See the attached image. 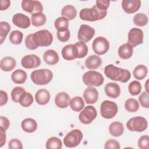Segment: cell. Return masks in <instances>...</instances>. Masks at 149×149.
<instances>
[{
    "label": "cell",
    "instance_id": "cell-1",
    "mask_svg": "<svg viewBox=\"0 0 149 149\" xmlns=\"http://www.w3.org/2000/svg\"><path fill=\"white\" fill-rule=\"evenodd\" d=\"M104 73L109 79L123 83L128 81L131 77V73L128 70L116 67L113 65L106 66L104 68Z\"/></svg>",
    "mask_w": 149,
    "mask_h": 149
},
{
    "label": "cell",
    "instance_id": "cell-2",
    "mask_svg": "<svg viewBox=\"0 0 149 149\" xmlns=\"http://www.w3.org/2000/svg\"><path fill=\"white\" fill-rule=\"evenodd\" d=\"M107 14V10H102L95 5L91 8H83L79 13L80 18L82 20L95 22L103 19Z\"/></svg>",
    "mask_w": 149,
    "mask_h": 149
},
{
    "label": "cell",
    "instance_id": "cell-3",
    "mask_svg": "<svg viewBox=\"0 0 149 149\" xmlns=\"http://www.w3.org/2000/svg\"><path fill=\"white\" fill-rule=\"evenodd\" d=\"M32 40L34 45L37 48L38 47H48L52 42L53 36L49 31L44 29L32 34Z\"/></svg>",
    "mask_w": 149,
    "mask_h": 149
},
{
    "label": "cell",
    "instance_id": "cell-4",
    "mask_svg": "<svg viewBox=\"0 0 149 149\" xmlns=\"http://www.w3.org/2000/svg\"><path fill=\"white\" fill-rule=\"evenodd\" d=\"M32 81L37 85H45L48 84L52 79V72L47 69L35 70L31 73Z\"/></svg>",
    "mask_w": 149,
    "mask_h": 149
},
{
    "label": "cell",
    "instance_id": "cell-5",
    "mask_svg": "<svg viewBox=\"0 0 149 149\" xmlns=\"http://www.w3.org/2000/svg\"><path fill=\"white\" fill-rule=\"evenodd\" d=\"M82 79L83 83L87 86L98 87L101 86L104 81L101 73L95 70H89L84 73Z\"/></svg>",
    "mask_w": 149,
    "mask_h": 149
},
{
    "label": "cell",
    "instance_id": "cell-6",
    "mask_svg": "<svg viewBox=\"0 0 149 149\" xmlns=\"http://www.w3.org/2000/svg\"><path fill=\"white\" fill-rule=\"evenodd\" d=\"M117 104L109 100L104 101L100 106L101 115L105 119H112L118 113Z\"/></svg>",
    "mask_w": 149,
    "mask_h": 149
},
{
    "label": "cell",
    "instance_id": "cell-7",
    "mask_svg": "<svg viewBox=\"0 0 149 149\" xmlns=\"http://www.w3.org/2000/svg\"><path fill=\"white\" fill-rule=\"evenodd\" d=\"M83 139V133L79 129H73L69 132L63 139V144L69 148L79 145Z\"/></svg>",
    "mask_w": 149,
    "mask_h": 149
},
{
    "label": "cell",
    "instance_id": "cell-8",
    "mask_svg": "<svg viewBox=\"0 0 149 149\" xmlns=\"http://www.w3.org/2000/svg\"><path fill=\"white\" fill-rule=\"evenodd\" d=\"M126 127L132 132H141L147 129V121L142 116L133 117L127 121Z\"/></svg>",
    "mask_w": 149,
    "mask_h": 149
},
{
    "label": "cell",
    "instance_id": "cell-9",
    "mask_svg": "<svg viewBox=\"0 0 149 149\" xmlns=\"http://www.w3.org/2000/svg\"><path fill=\"white\" fill-rule=\"evenodd\" d=\"M92 48L96 54L98 55H104L109 50V42L105 37L100 36L94 40L92 43Z\"/></svg>",
    "mask_w": 149,
    "mask_h": 149
},
{
    "label": "cell",
    "instance_id": "cell-10",
    "mask_svg": "<svg viewBox=\"0 0 149 149\" xmlns=\"http://www.w3.org/2000/svg\"><path fill=\"white\" fill-rule=\"evenodd\" d=\"M97 112L96 109L91 106H86L84 109L80 113L79 119L81 123L88 125L91 123L97 117Z\"/></svg>",
    "mask_w": 149,
    "mask_h": 149
},
{
    "label": "cell",
    "instance_id": "cell-11",
    "mask_svg": "<svg viewBox=\"0 0 149 149\" xmlns=\"http://www.w3.org/2000/svg\"><path fill=\"white\" fill-rule=\"evenodd\" d=\"M143 32L139 28H132L128 33L127 42L133 47H135L143 42Z\"/></svg>",
    "mask_w": 149,
    "mask_h": 149
},
{
    "label": "cell",
    "instance_id": "cell-12",
    "mask_svg": "<svg viewBox=\"0 0 149 149\" xmlns=\"http://www.w3.org/2000/svg\"><path fill=\"white\" fill-rule=\"evenodd\" d=\"M95 30L87 24H81L78 31L77 38L80 41L87 42L90 41L95 35Z\"/></svg>",
    "mask_w": 149,
    "mask_h": 149
},
{
    "label": "cell",
    "instance_id": "cell-13",
    "mask_svg": "<svg viewBox=\"0 0 149 149\" xmlns=\"http://www.w3.org/2000/svg\"><path fill=\"white\" fill-rule=\"evenodd\" d=\"M21 5L22 9L24 11L30 13L31 15L35 13L42 12L43 11V6L38 1H22Z\"/></svg>",
    "mask_w": 149,
    "mask_h": 149
},
{
    "label": "cell",
    "instance_id": "cell-14",
    "mask_svg": "<svg viewBox=\"0 0 149 149\" xmlns=\"http://www.w3.org/2000/svg\"><path fill=\"white\" fill-rule=\"evenodd\" d=\"M41 64L40 58L34 55L30 54L24 56L21 60L22 66L27 69H34L38 67Z\"/></svg>",
    "mask_w": 149,
    "mask_h": 149
},
{
    "label": "cell",
    "instance_id": "cell-15",
    "mask_svg": "<svg viewBox=\"0 0 149 149\" xmlns=\"http://www.w3.org/2000/svg\"><path fill=\"white\" fill-rule=\"evenodd\" d=\"M62 56L66 61H72L78 58V51L76 45L74 44H68L62 49Z\"/></svg>",
    "mask_w": 149,
    "mask_h": 149
},
{
    "label": "cell",
    "instance_id": "cell-16",
    "mask_svg": "<svg viewBox=\"0 0 149 149\" xmlns=\"http://www.w3.org/2000/svg\"><path fill=\"white\" fill-rule=\"evenodd\" d=\"M12 22L16 26L21 29H27L30 26V20L29 17L21 13H17L13 15Z\"/></svg>",
    "mask_w": 149,
    "mask_h": 149
},
{
    "label": "cell",
    "instance_id": "cell-17",
    "mask_svg": "<svg viewBox=\"0 0 149 149\" xmlns=\"http://www.w3.org/2000/svg\"><path fill=\"white\" fill-rule=\"evenodd\" d=\"M141 6L139 0H123L122 1V7L123 10L129 14L137 12Z\"/></svg>",
    "mask_w": 149,
    "mask_h": 149
},
{
    "label": "cell",
    "instance_id": "cell-18",
    "mask_svg": "<svg viewBox=\"0 0 149 149\" xmlns=\"http://www.w3.org/2000/svg\"><path fill=\"white\" fill-rule=\"evenodd\" d=\"M83 98L87 104H93L98 99V92L95 88L90 86L84 90Z\"/></svg>",
    "mask_w": 149,
    "mask_h": 149
},
{
    "label": "cell",
    "instance_id": "cell-19",
    "mask_svg": "<svg viewBox=\"0 0 149 149\" xmlns=\"http://www.w3.org/2000/svg\"><path fill=\"white\" fill-rule=\"evenodd\" d=\"M105 92L108 97L112 98H116L120 95V88L117 83L110 82L105 85Z\"/></svg>",
    "mask_w": 149,
    "mask_h": 149
},
{
    "label": "cell",
    "instance_id": "cell-20",
    "mask_svg": "<svg viewBox=\"0 0 149 149\" xmlns=\"http://www.w3.org/2000/svg\"><path fill=\"white\" fill-rule=\"evenodd\" d=\"M70 97L65 92L58 93L55 97V103L60 108H67L70 103Z\"/></svg>",
    "mask_w": 149,
    "mask_h": 149
},
{
    "label": "cell",
    "instance_id": "cell-21",
    "mask_svg": "<svg viewBox=\"0 0 149 149\" xmlns=\"http://www.w3.org/2000/svg\"><path fill=\"white\" fill-rule=\"evenodd\" d=\"M102 64L101 58L97 55H92L89 56L85 61L86 67L90 70L98 69Z\"/></svg>",
    "mask_w": 149,
    "mask_h": 149
},
{
    "label": "cell",
    "instance_id": "cell-22",
    "mask_svg": "<svg viewBox=\"0 0 149 149\" xmlns=\"http://www.w3.org/2000/svg\"><path fill=\"white\" fill-rule=\"evenodd\" d=\"M16 65V61L15 58L11 56L3 58L0 62V68L2 71L10 72L12 70Z\"/></svg>",
    "mask_w": 149,
    "mask_h": 149
},
{
    "label": "cell",
    "instance_id": "cell-23",
    "mask_svg": "<svg viewBox=\"0 0 149 149\" xmlns=\"http://www.w3.org/2000/svg\"><path fill=\"white\" fill-rule=\"evenodd\" d=\"M43 59L47 64L54 65L59 62V55L55 50L48 49L44 53Z\"/></svg>",
    "mask_w": 149,
    "mask_h": 149
},
{
    "label": "cell",
    "instance_id": "cell-24",
    "mask_svg": "<svg viewBox=\"0 0 149 149\" xmlns=\"http://www.w3.org/2000/svg\"><path fill=\"white\" fill-rule=\"evenodd\" d=\"M35 100L37 104L44 105L47 104L50 100L49 92L44 88L38 90L35 95Z\"/></svg>",
    "mask_w": 149,
    "mask_h": 149
},
{
    "label": "cell",
    "instance_id": "cell-25",
    "mask_svg": "<svg viewBox=\"0 0 149 149\" xmlns=\"http://www.w3.org/2000/svg\"><path fill=\"white\" fill-rule=\"evenodd\" d=\"M133 47L128 42L120 45L118 48V55L123 59H129L133 55Z\"/></svg>",
    "mask_w": 149,
    "mask_h": 149
},
{
    "label": "cell",
    "instance_id": "cell-26",
    "mask_svg": "<svg viewBox=\"0 0 149 149\" xmlns=\"http://www.w3.org/2000/svg\"><path fill=\"white\" fill-rule=\"evenodd\" d=\"M22 129L27 133H33L35 132L37 128V123L36 121L32 118H26L21 123Z\"/></svg>",
    "mask_w": 149,
    "mask_h": 149
},
{
    "label": "cell",
    "instance_id": "cell-27",
    "mask_svg": "<svg viewBox=\"0 0 149 149\" xmlns=\"http://www.w3.org/2000/svg\"><path fill=\"white\" fill-rule=\"evenodd\" d=\"M61 15L62 17L66 18L68 20H72L76 17L77 10L74 6L67 5L62 8Z\"/></svg>",
    "mask_w": 149,
    "mask_h": 149
},
{
    "label": "cell",
    "instance_id": "cell-28",
    "mask_svg": "<svg viewBox=\"0 0 149 149\" xmlns=\"http://www.w3.org/2000/svg\"><path fill=\"white\" fill-rule=\"evenodd\" d=\"M27 73L22 69L15 70L11 74V79L15 84H23L27 79Z\"/></svg>",
    "mask_w": 149,
    "mask_h": 149
},
{
    "label": "cell",
    "instance_id": "cell-29",
    "mask_svg": "<svg viewBox=\"0 0 149 149\" xmlns=\"http://www.w3.org/2000/svg\"><path fill=\"white\" fill-rule=\"evenodd\" d=\"M124 131L123 125L119 122H113L109 126V132L110 134L114 137H119Z\"/></svg>",
    "mask_w": 149,
    "mask_h": 149
},
{
    "label": "cell",
    "instance_id": "cell-30",
    "mask_svg": "<svg viewBox=\"0 0 149 149\" xmlns=\"http://www.w3.org/2000/svg\"><path fill=\"white\" fill-rule=\"evenodd\" d=\"M31 20L33 26L35 27H40L45 23L47 17L42 12H38L31 15Z\"/></svg>",
    "mask_w": 149,
    "mask_h": 149
},
{
    "label": "cell",
    "instance_id": "cell-31",
    "mask_svg": "<svg viewBox=\"0 0 149 149\" xmlns=\"http://www.w3.org/2000/svg\"><path fill=\"white\" fill-rule=\"evenodd\" d=\"M71 109L75 112L81 111L84 107V103L83 98L79 96H76L70 101L69 103Z\"/></svg>",
    "mask_w": 149,
    "mask_h": 149
},
{
    "label": "cell",
    "instance_id": "cell-32",
    "mask_svg": "<svg viewBox=\"0 0 149 149\" xmlns=\"http://www.w3.org/2000/svg\"><path fill=\"white\" fill-rule=\"evenodd\" d=\"M54 26L57 31H64L68 29L69 20L63 17H58L55 20Z\"/></svg>",
    "mask_w": 149,
    "mask_h": 149
},
{
    "label": "cell",
    "instance_id": "cell-33",
    "mask_svg": "<svg viewBox=\"0 0 149 149\" xmlns=\"http://www.w3.org/2000/svg\"><path fill=\"white\" fill-rule=\"evenodd\" d=\"M147 68L143 65H137L133 70V75L137 80H143L147 74Z\"/></svg>",
    "mask_w": 149,
    "mask_h": 149
},
{
    "label": "cell",
    "instance_id": "cell-34",
    "mask_svg": "<svg viewBox=\"0 0 149 149\" xmlns=\"http://www.w3.org/2000/svg\"><path fill=\"white\" fill-rule=\"evenodd\" d=\"M33 95L30 93L25 91L20 96L19 103L23 107H29L33 104Z\"/></svg>",
    "mask_w": 149,
    "mask_h": 149
},
{
    "label": "cell",
    "instance_id": "cell-35",
    "mask_svg": "<svg viewBox=\"0 0 149 149\" xmlns=\"http://www.w3.org/2000/svg\"><path fill=\"white\" fill-rule=\"evenodd\" d=\"M62 147L61 140L56 137L49 138L46 143L45 147L48 149H61Z\"/></svg>",
    "mask_w": 149,
    "mask_h": 149
},
{
    "label": "cell",
    "instance_id": "cell-36",
    "mask_svg": "<svg viewBox=\"0 0 149 149\" xmlns=\"http://www.w3.org/2000/svg\"><path fill=\"white\" fill-rule=\"evenodd\" d=\"M133 23L137 26H144L148 23V16L143 13H137L133 17Z\"/></svg>",
    "mask_w": 149,
    "mask_h": 149
},
{
    "label": "cell",
    "instance_id": "cell-37",
    "mask_svg": "<svg viewBox=\"0 0 149 149\" xmlns=\"http://www.w3.org/2000/svg\"><path fill=\"white\" fill-rule=\"evenodd\" d=\"M125 108L129 112H135L138 111L139 105L136 99L129 98L125 101Z\"/></svg>",
    "mask_w": 149,
    "mask_h": 149
},
{
    "label": "cell",
    "instance_id": "cell-38",
    "mask_svg": "<svg viewBox=\"0 0 149 149\" xmlns=\"http://www.w3.org/2000/svg\"><path fill=\"white\" fill-rule=\"evenodd\" d=\"M10 30V26L6 22L0 23V42L2 44Z\"/></svg>",
    "mask_w": 149,
    "mask_h": 149
},
{
    "label": "cell",
    "instance_id": "cell-39",
    "mask_svg": "<svg viewBox=\"0 0 149 149\" xmlns=\"http://www.w3.org/2000/svg\"><path fill=\"white\" fill-rule=\"evenodd\" d=\"M23 33L19 30H13L9 34V39L11 43L13 44H20L23 40Z\"/></svg>",
    "mask_w": 149,
    "mask_h": 149
},
{
    "label": "cell",
    "instance_id": "cell-40",
    "mask_svg": "<svg viewBox=\"0 0 149 149\" xmlns=\"http://www.w3.org/2000/svg\"><path fill=\"white\" fill-rule=\"evenodd\" d=\"M128 90L130 94L132 95H137L141 91V85L137 80L132 81L128 86Z\"/></svg>",
    "mask_w": 149,
    "mask_h": 149
},
{
    "label": "cell",
    "instance_id": "cell-41",
    "mask_svg": "<svg viewBox=\"0 0 149 149\" xmlns=\"http://www.w3.org/2000/svg\"><path fill=\"white\" fill-rule=\"evenodd\" d=\"M78 51V58H83L88 53V47L85 42L80 41L75 43Z\"/></svg>",
    "mask_w": 149,
    "mask_h": 149
},
{
    "label": "cell",
    "instance_id": "cell-42",
    "mask_svg": "<svg viewBox=\"0 0 149 149\" xmlns=\"http://www.w3.org/2000/svg\"><path fill=\"white\" fill-rule=\"evenodd\" d=\"M25 91V89L22 87H15L11 92L12 101L15 102H19L20 96Z\"/></svg>",
    "mask_w": 149,
    "mask_h": 149
},
{
    "label": "cell",
    "instance_id": "cell-43",
    "mask_svg": "<svg viewBox=\"0 0 149 149\" xmlns=\"http://www.w3.org/2000/svg\"><path fill=\"white\" fill-rule=\"evenodd\" d=\"M139 101L140 105L146 108H149V94L147 92H143L139 97Z\"/></svg>",
    "mask_w": 149,
    "mask_h": 149
},
{
    "label": "cell",
    "instance_id": "cell-44",
    "mask_svg": "<svg viewBox=\"0 0 149 149\" xmlns=\"http://www.w3.org/2000/svg\"><path fill=\"white\" fill-rule=\"evenodd\" d=\"M138 147L141 149H148L149 148V137L148 135H144L139 138Z\"/></svg>",
    "mask_w": 149,
    "mask_h": 149
},
{
    "label": "cell",
    "instance_id": "cell-45",
    "mask_svg": "<svg viewBox=\"0 0 149 149\" xmlns=\"http://www.w3.org/2000/svg\"><path fill=\"white\" fill-rule=\"evenodd\" d=\"M57 38L61 42H66L69 40L70 33L69 29L64 31H57L56 33Z\"/></svg>",
    "mask_w": 149,
    "mask_h": 149
},
{
    "label": "cell",
    "instance_id": "cell-46",
    "mask_svg": "<svg viewBox=\"0 0 149 149\" xmlns=\"http://www.w3.org/2000/svg\"><path fill=\"white\" fill-rule=\"evenodd\" d=\"M104 148L105 149H119L120 144L115 139H109L105 142Z\"/></svg>",
    "mask_w": 149,
    "mask_h": 149
},
{
    "label": "cell",
    "instance_id": "cell-47",
    "mask_svg": "<svg viewBox=\"0 0 149 149\" xmlns=\"http://www.w3.org/2000/svg\"><path fill=\"white\" fill-rule=\"evenodd\" d=\"M8 147L10 149H22L23 148V145L19 139H12L9 142Z\"/></svg>",
    "mask_w": 149,
    "mask_h": 149
},
{
    "label": "cell",
    "instance_id": "cell-48",
    "mask_svg": "<svg viewBox=\"0 0 149 149\" xmlns=\"http://www.w3.org/2000/svg\"><path fill=\"white\" fill-rule=\"evenodd\" d=\"M25 45L27 48L30 50H34L37 48L34 45L32 40V34H30L26 36L25 38Z\"/></svg>",
    "mask_w": 149,
    "mask_h": 149
},
{
    "label": "cell",
    "instance_id": "cell-49",
    "mask_svg": "<svg viewBox=\"0 0 149 149\" xmlns=\"http://www.w3.org/2000/svg\"><path fill=\"white\" fill-rule=\"evenodd\" d=\"M110 1L107 0H98L96 1L95 5L102 10H107V9L109 6Z\"/></svg>",
    "mask_w": 149,
    "mask_h": 149
},
{
    "label": "cell",
    "instance_id": "cell-50",
    "mask_svg": "<svg viewBox=\"0 0 149 149\" xmlns=\"http://www.w3.org/2000/svg\"><path fill=\"white\" fill-rule=\"evenodd\" d=\"M10 125V122L9 119L4 116H1L0 117V126L1 127H2L4 130H6Z\"/></svg>",
    "mask_w": 149,
    "mask_h": 149
},
{
    "label": "cell",
    "instance_id": "cell-51",
    "mask_svg": "<svg viewBox=\"0 0 149 149\" xmlns=\"http://www.w3.org/2000/svg\"><path fill=\"white\" fill-rule=\"evenodd\" d=\"M0 94H1L0 106L2 107L5 105L8 102V95H7V93L5 91H3L2 90H1Z\"/></svg>",
    "mask_w": 149,
    "mask_h": 149
},
{
    "label": "cell",
    "instance_id": "cell-52",
    "mask_svg": "<svg viewBox=\"0 0 149 149\" xmlns=\"http://www.w3.org/2000/svg\"><path fill=\"white\" fill-rule=\"evenodd\" d=\"M0 134H1V145L0 147H2L6 143V133L5 130L2 127H0Z\"/></svg>",
    "mask_w": 149,
    "mask_h": 149
},
{
    "label": "cell",
    "instance_id": "cell-53",
    "mask_svg": "<svg viewBox=\"0 0 149 149\" xmlns=\"http://www.w3.org/2000/svg\"><path fill=\"white\" fill-rule=\"evenodd\" d=\"M1 10H4L7 9L10 4V1L9 0H1Z\"/></svg>",
    "mask_w": 149,
    "mask_h": 149
}]
</instances>
